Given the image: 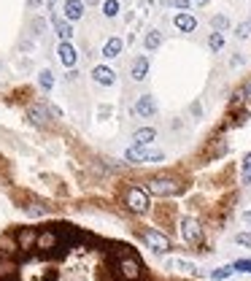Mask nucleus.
I'll list each match as a JSON object with an SVG mask.
<instances>
[{"label":"nucleus","mask_w":251,"mask_h":281,"mask_svg":"<svg viewBox=\"0 0 251 281\" xmlns=\"http://www.w3.org/2000/svg\"><path fill=\"white\" fill-rule=\"evenodd\" d=\"M17 243H19V249H22V252L35 249V246H38V233H35L33 227H22L17 233Z\"/></svg>","instance_id":"obj_9"},{"label":"nucleus","mask_w":251,"mask_h":281,"mask_svg":"<svg viewBox=\"0 0 251 281\" xmlns=\"http://www.w3.org/2000/svg\"><path fill=\"white\" fill-rule=\"evenodd\" d=\"M235 241H238L240 246H249V249H251V233H238V235H235Z\"/></svg>","instance_id":"obj_29"},{"label":"nucleus","mask_w":251,"mask_h":281,"mask_svg":"<svg viewBox=\"0 0 251 281\" xmlns=\"http://www.w3.org/2000/svg\"><path fill=\"white\" fill-rule=\"evenodd\" d=\"M52 22H54V30H57L59 38H62V41H70V35H73V27H70L68 19L57 17V14H52Z\"/></svg>","instance_id":"obj_16"},{"label":"nucleus","mask_w":251,"mask_h":281,"mask_svg":"<svg viewBox=\"0 0 251 281\" xmlns=\"http://www.w3.org/2000/svg\"><path fill=\"white\" fill-rule=\"evenodd\" d=\"M168 268H178V270H184V273H194V276H197V268H194L192 262H184V260H170Z\"/></svg>","instance_id":"obj_21"},{"label":"nucleus","mask_w":251,"mask_h":281,"mask_svg":"<svg viewBox=\"0 0 251 281\" xmlns=\"http://www.w3.org/2000/svg\"><path fill=\"white\" fill-rule=\"evenodd\" d=\"M181 235L189 246H197L200 241H203V227H200L197 219L187 217V219H181Z\"/></svg>","instance_id":"obj_6"},{"label":"nucleus","mask_w":251,"mask_h":281,"mask_svg":"<svg viewBox=\"0 0 251 281\" xmlns=\"http://www.w3.org/2000/svg\"><path fill=\"white\" fill-rule=\"evenodd\" d=\"M246 98H251V87H249V89H246Z\"/></svg>","instance_id":"obj_35"},{"label":"nucleus","mask_w":251,"mask_h":281,"mask_svg":"<svg viewBox=\"0 0 251 281\" xmlns=\"http://www.w3.org/2000/svg\"><path fill=\"white\" fill-rule=\"evenodd\" d=\"M35 249H41V252L49 254V257H59L62 249L68 252V246L62 243V235H59V227H52V230L38 233V246H35Z\"/></svg>","instance_id":"obj_2"},{"label":"nucleus","mask_w":251,"mask_h":281,"mask_svg":"<svg viewBox=\"0 0 251 281\" xmlns=\"http://www.w3.org/2000/svg\"><path fill=\"white\" fill-rule=\"evenodd\" d=\"M168 6H173V8H181V11H187V8H189V0H168Z\"/></svg>","instance_id":"obj_30"},{"label":"nucleus","mask_w":251,"mask_h":281,"mask_svg":"<svg viewBox=\"0 0 251 281\" xmlns=\"http://www.w3.org/2000/svg\"><path fill=\"white\" fill-rule=\"evenodd\" d=\"M249 30H251V24L246 22V24H240V27H238V33H235V35H238V38H249Z\"/></svg>","instance_id":"obj_31"},{"label":"nucleus","mask_w":251,"mask_h":281,"mask_svg":"<svg viewBox=\"0 0 251 281\" xmlns=\"http://www.w3.org/2000/svg\"><path fill=\"white\" fill-rule=\"evenodd\" d=\"M17 273H19V268L14 260L0 257V281H17Z\"/></svg>","instance_id":"obj_14"},{"label":"nucleus","mask_w":251,"mask_h":281,"mask_svg":"<svg viewBox=\"0 0 251 281\" xmlns=\"http://www.w3.org/2000/svg\"><path fill=\"white\" fill-rule=\"evenodd\" d=\"M149 76V57H138L133 62V79L135 81H143Z\"/></svg>","instance_id":"obj_18"},{"label":"nucleus","mask_w":251,"mask_h":281,"mask_svg":"<svg viewBox=\"0 0 251 281\" xmlns=\"http://www.w3.org/2000/svg\"><path fill=\"white\" fill-rule=\"evenodd\" d=\"M124 160L127 162H159V160H165V154L159 152V149H149V146H130L127 152H124Z\"/></svg>","instance_id":"obj_4"},{"label":"nucleus","mask_w":251,"mask_h":281,"mask_svg":"<svg viewBox=\"0 0 251 281\" xmlns=\"http://www.w3.org/2000/svg\"><path fill=\"white\" fill-rule=\"evenodd\" d=\"M43 27H46V24H43V19H35V22H33V30H35V33H38V30H43Z\"/></svg>","instance_id":"obj_32"},{"label":"nucleus","mask_w":251,"mask_h":281,"mask_svg":"<svg viewBox=\"0 0 251 281\" xmlns=\"http://www.w3.org/2000/svg\"><path fill=\"white\" fill-rule=\"evenodd\" d=\"M232 268L238 273H251V260H238V262H232Z\"/></svg>","instance_id":"obj_28"},{"label":"nucleus","mask_w":251,"mask_h":281,"mask_svg":"<svg viewBox=\"0 0 251 281\" xmlns=\"http://www.w3.org/2000/svg\"><path fill=\"white\" fill-rule=\"evenodd\" d=\"M143 241H146V246L152 249V252H157V254H168L170 252L168 235L157 233V230H146V233H143Z\"/></svg>","instance_id":"obj_7"},{"label":"nucleus","mask_w":251,"mask_h":281,"mask_svg":"<svg viewBox=\"0 0 251 281\" xmlns=\"http://www.w3.org/2000/svg\"><path fill=\"white\" fill-rule=\"evenodd\" d=\"M154 138H157V130H154V127H138L133 133V143H135V146H149Z\"/></svg>","instance_id":"obj_13"},{"label":"nucleus","mask_w":251,"mask_h":281,"mask_svg":"<svg viewBox=\"0 0 251 281\" xmlns=\"http://www.w3.org/2000/svg\"><path fill=\"white\" fill-rule=\"evenodd\" d=\"M232 273H235V268H232V265H222V268L211 270V279H213V281H224V279H230Z\"/></svg>","instance_id":"obj_20"},{"label":"nucleus","mask_w":251,"mask_h":281,"mask_svg":"<svg viewBox=\"0 0 251 281\" xmlns=\"http://www.w3.org/2000/svg\"><path fill=\"white\" fill-rule=\"evenodd\" d=\"M173 24L181 30V33H192V30L197 27V19H194L192 14L181 11V14H175V17H173Z\"/></svg>","instance_id":"obj_15"},{"label":"nucleus","mask_w":251,"mask_h":281,"mask_svg":"<svg viewBox=\"0 0 251 281\" xmlns=\"http://www.w3.org/2000/svg\"><path fill=\"white\" fill-rule=\"evenodd\" d=\"M143 43H146V49H157L159 43H162V33H159V30H152V33L146 35V41H143Z\"/></svg>","instance_id":"obj_22"},{"label":"nucleus","mask_w":251,"mask_h":281,"mask_svg":"<svg viewBox=\"0 0 251 281\" xmlns=\"http://www.w3.org/2000/svg\"><path fill=\"white\" fill-rule=\"evenodd\" d=\"M135 114H138V117H154V114H157V100H154L152 95L138 98V103H135Z\"/></svg>","instance_id":"obj_10"},{"label":"nucleus","mask_w":251,"mask_h":281,"mask_svg":"<svg viewBox=\"0 0 251 281\" xmlns=\"http://www.w3.org/2000/svg\"><path fill=\"white\" fill-rule=\"evenodd\" d=\"M116 276L122 281H140L143 279V265L135 254L130 252H119V260H116Z\"/></svg>","instance_id":"obj_1"},{"label":"nucleus","mask_w":251,"mask_h":281,"mask_svg":"<svg viewBox=\"0 0 251 281\" xmlns=\"http://www.w3.org/2000/svg\"><path fill=\"white\" fill-rule=\"evenodd\" d=\"M124 203L133 214H146L149 211V192L140 187H130L127 195H124Z\"/></svg>","instance_id":"obj_5"},{"label":"nucleus","mask_w":251,"mask_h":281,"mask_svg":"<svg viewBox=\"0 0 251 281\" xmlns=\"http://www.w3.org/2000/svg\"><path fill=\"white\" fill-rule=\"evenodd\" d=\"M243 184H251V154L243 157Z\"/></svg>","instance_id":"obj_27"},{"label":"nucleus","mask_w":251,"mask_h":281,"mask_svg":"<svg viewBox=\"0 0 251 281\" xmlns=\"http://www.w3.org/2000/svg\"><path fill=\"white\" fill-rule=\"evenodd\" d=\"M62 11H65V19H68V22H76V19L84 17V3L81 0H65Z\"/></svg>","instance_id":"obj_12"},{"label":"nucleus","mask_w":251,"mask_h":281,"mask_svg":"<svg viewBox=\"0 0 251 281\" xmlns=\"http://www.w3.org/2000/svg\"><path fill=\"white\" fill-rule=\"evenodd\" d=\"M146 192L157 195V198H170V195L181 192V184L175 181V179H170V176H157V179H149L146 181Z\"/></svg>","instance_id":"obj_3"},{"label":"nucleus","mask_w":251,"mask_h":281,"mask_svg":"<svg viewBox=\"0 0 251 281\" xmlns=\"http://www.w3.org/2000/svg\"><path fill=\"white\" fill-rule=\"evenodd\" d=\"M95 3H97V0H87V6H95Z\"/></svg>","instance_id":"obj_34"},{"label":"nucleus","mask_w":251,"mask_h":281,"mask_svg":"<svg viewBox=\"0 0 251 281\" xmlns=\"http://www.w3.org/2000/svg\"><path fill=\"white\" fill-rule=\"evenodd\" d=\"M103 14L108 19L116 17V14H119V0H105V3H103Z\"/></svg>","instance_id":"obj_24"},{"label":"nucleus","mask_w":251,"mask_h":281,"mask_svg":"<svg viewBox=\"0 0 251 281\" xmlns=\"http://www.w3.org/2000/svg\"><path fill=\"white\" fill-rule=\"evenodd\" d=\"M243 219H246V222L251 224V211H246V214H243Z\"/></svg>","instance_id":"obj_33"},{"label":"nucleus","mask_w":251,"mask_h":281,"mask_svg":"<svg viewBox=\"0 0 251 281\" xmlns=\"http://www.w3.org/2000/svg\"><path fill=\"white\" fill-rule=\"evenodd\" d=\"M211 27L216 30V33H222V30H227V27H230V19H227V17H222V14H219V17H211Z\"/></svg>","instance_id":"obj_25"},{"label":"nucleus","mask_w":251,"mask_h":281,"mask_svg":"<svg viewBox=\"0 0 251 281\" xmlns=\"http://www.w3.org/2000/svg\"><path fill=\"white\" fill-rule=\"evenodd\" d=\"M38 84H41V87L49 92V89L54 87V73H52V70H41V76H38Z\"/></svg>","instance_id":"obj_23"},{"label":"nucleus","mask_w":251,"mask_h":281,"mask_svg":"<svg viewBox=\"0 0 251 281\" xmlns=\"http://www.w3.org/2000/svg\"><path fill=\"white\" fill-rule=\"evenodd\" d=\"M92 79L100 87H114L116 84V70L108 68V65H97V68H92Z\"/></svg>","instance_id":"obj_8"},{"label":"nucleus","mask_w":251,"mask_h":281,"mask_svg":"<svg viewBox=\"0 0 251 281\" xmlns=\"http://www.w3.org/2000/svg\"><path fill=\"white\" fill-rule=\"evenodd\" d=\"M208 46H211V52H219V49L224 46V35H222V33H211Z\"/></svg>","instance_id":"obj_26"},{"label":"nucleus","mask_w":251,"mask_h":281,"mask_svg":"<svg viewBox=\"0 0 251 281\" xmlns=\"http://www.w3.org/2000/svg\"><path fill=\"white\" fill-rule=\"evenodd\" d=\"M122 46H124L122 38H108V41L103 43V57H108V60L119 57V54H122Z\"/></svg>","instance_id":"obj_17"},{"label":"nucleus","mask_w":251,"mask_h":281,"mask_svg":"<svg viewBox=\"0 0 251 281\" xmlns=\"http://www.w3.org/2000/svg\"><path fill=\"white\" fill-rule=\"evenodd\" d=\"M27 117L33 119V124H38V127H43V124L49 122L46 108H41V105H30V108H27Z\"/></svg>","instance_id":"obj_19"},{"label":"nucleus","mask_w":251,"mask_h":281,"mask_svg":"<svg viewBox=\"0 0 251 281\" xmlns=\"http://www.w3.org/2000/svg\"><path fill=\"white\" fill-rule=\"evenodd\" d=\"M57 54H59V62H62L65 68H73V65H76V49L70 46V41H59Z\"/></svg>","instance_id":"obj_11"}]
</instances>
